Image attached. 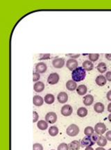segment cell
I'll use <instances>...</instances> for the list:
<instances>
[{"mask_svg":"<svg viewBox=\"0 0 111 150\" xmlns=\"http://www.w3.org/2000/svg\"><path fill=\"white\" fill-rule=\"evenodd\" d=\"M83 102L85 106H91L94 102V97L92 95H86L83 99Z\"/></svg>","mask_w":111,"mask_h":150,"instance_id":"12","label":"cell"},{"mask_svg":"<svg viewBox=\"0 0 111 150\" xmlns=\"http://www.w3.org/2000/svg\"><path fill=\"white\" fill-rule=\"evenodd\" d=\"M107 141L108 140L106 139V138L104 137V136H99L98 141L97 142V145L103 147L106 146L107 145Z\"/></svg>","mask_w":111,"mask_h":150,"instance_id":"24","label":"cell"},{"mask_svg":"<svg viewBox=\"0 0 111 150\" xmlns=\"http://www.w3.org/2000/svg\"><path fill=\"white\" fill-rule=\"evenodd\" d=\"M85 150H94L92 147H85Z\"/></svg>","mask_w":111,"mask_h":150,"instance_id":"41","label":"cell"},{"mask_svg":"<svg viewBox=\"0 0 111 150\" xmlns=\"http://www.w3.org/2000/svg\"><path fill=\"white\" fill-rule=\"evenodd\" d=\"M69 145L66 143H61L59 146H58L57 150H69Z\"/></svg>","mask_w":111,"mask_h":150,"instance_id":"29","label":"cell"},{"mask_svg":"<svg viewBox=\"0 0 111 150\" xmlns=\"http://www.w3.org/2000/svg\"><path fill=\"white\" fill-rule=\"evenodd\" d=\"M108 150H111V148H110V149H109Z\"/></svg>","mask_w":111,"mask_h":150,"instance_id":"44","label":"cell"},{"mask_svg":"<svg viewBox=\"0 0 111 150\" xmlns=\"http://www.w3.org/2000/svg\"><path fill=\"white\" fill-rule=\"evenodd\" d=\"M89 60L91 62H95L99 58V54H89Z\"/></svg>","mask_w":111,"mask_h":150,"instance_id":"28","label":"cell"},{"mask_svg":"<svg viewBox=\"0 0 111 150\" xmlns=\"http://www.w3.org/2000/svg\"><path fill=\"white\" fill-rule=\"evenodd\" d=\"M90 137L92 139V141H93L94 143H96L97 142V141H98L99 136V135L97 134V133H94V134L92 135V136H91Z\"/></svg>","mask_w":111,"mask_h":150,"instance_id":"34","label":"cell"},{"mask_svg":"<svg viewBox=\"0 0 111 150\" xmlns=\"http://www.w3.org/2000/svg\"><path fill=\"white\" fill-rule=\"evenodd\" d=\"M105 109V106L102 102H97L94 106V110L96 113H102Z\"/></svg>","mask_w":111,"mask_h":150,"instance_id":"17","label":"cell"},{"mask_svg":"<svg viewBox=\"0 0 111 150\" xmlns=\"http://www.w3.org/2000/svg\"><path fill=\"white\" fill-rule=\"evenodd\" d=\"M106 78L107 81H111V72H108L106 74Z\"/></svg>","mask_w":111,"mask_h":150,"instance_id":"36","label":"cell"},{"mask_svg":"<svg viewBox=\"0 0 111 150\" xmlns=\"http://www.w3.org/2000/svg\"><path fill=\"white\" fill-rule=\"evenodd\" d=\"M95 150H106V149H104V147H97Z\"/></svg>","mask_w":111,"mask_h":150,"instance_id":"42","label":"cell"},{"mask_svg":"<svg viewBox=\"0 0 111 150\" xmlns=\"http://www.w3.org/2000/svg\"><path fill=\"white\" fill-rule=\"evenodd\" d=\"M95 144V143L92 141L90 136H85L81 141V146L82 147H92Z\"/></svg>","mask_w":111,"mask_h":150,"instance_id":"4","label":"cell"},{"mask_svg":"<svg viewBox=\"0 0 111 150\" xmlns=\"http://www.w3.org/2000/svg\"><path fill=\"white\" fill-rule=\"evenodd\" d=\"M66 88L69 91H74L77 90V82H75L73 80H69L66 83Z\"/></svg>","mask_w":111,"mask_h":150,"instance_id":"14","label":"cell"},{"mask_svg":"<svg viewBox=\"0 0 111 150\" xmlns=\"http://www.w3.org/2000/svg\"><path fill=\"white\" fill-rule=\"evenodd\" d=\"M106 130V124H104V123H97V124H95V126H94V131L98 135L104 134V133H105Z\"/></svg>","mask_w":111,"mask_h":150,"instance_id":"3","label":"cell"},{"mask_svg":"<svg viewBox=\"0 0 111 150\" xmlns=\"http://www.w3.org/2000/svg\"><path fill=\"white\" fill-rule=\"evenodd\" d=\"M45 86H44V83L42 82V81H38L34 84V89L36 93H41L44 91Z\"/></svg>","mask_w":111,"mask_h":150,"instance_id":"15","label":"cell"},{"mask_svg":"<svg viewBox=\"0 0 111 150\" xmlns=\"http://www.w3.org/2000/svg\"><path fill=\"white\" fill-rule=\"evenodd\" d=\"M105 56H106V58L107 60H108V61H111V54H106Z\"/></svg>","mask_w":111,"mask_h":150,"instance_id":"39","label":"cell"},{"mask_svg":"<svg viewBox=\"0 0 111 150\" xmlns=\"http://www.w3.org/2000/svg\"><path fill=\"white\" fill-rule=\"evenodd\" d=\"M59 130L58 129L57 126H51L50 128L49 129V133L51 136L52 137H54V136H57L58 133H59Z\"/></svg>","mask_w":111,"mask_h":150,"instance_id":"26","label":"cell"},{"mask_svg":"<svg viewBox=\"0 0 111 150\" xmlns=\"http://www.w3.org/2000/svg\"><path fill=\"white\" fill-rule=\"evenodd\" d=\"M67 56H69V57H71V58H73V59H74V58H79V56H80V54H67Z\"/></svg>","mask_w":111,"mask_h":150,"instance_id":"37","label":"cell"},{"mask_svg":"<svg viewBox=\"0 0 111 150\" xmlns=\"http://www.w3.org/2000/svg\"><path fill=\"white\" fill-rule=\"evenodd\" d=\"M55 101V97L52 94H47L44 97V102L47 104H52Z\"/></svg>","mask_w":111,"mask_h":150,"instance_id":"22","label":"cell"},{"mask_svg":"<svg viewBox=\"0 0 111 150\" xmlns=\"http://www.w3.org/2000/svg\"><path fill=\"white\" fill-rule=\"evenodd\" d=\"M66 66H67V68L70 71H74V70L77 69L78 67H79V64H78V61L77 60L70 58V59L67 60V63H66Z\"/></svg>","mask_w":111,"mask_h":150,"instance_id":"8","label":"cell"},{"mask_svg":"<svg viewBox=\"0 0 111 150\" xmlns=\"http://www.w3.org/2000/svg\"><path fill=\"white\" fill-rule=\"evenodd\" d=\"M81 147V142L79 141H74L69 144V148L70 150H79Z\"/></svg>","mask_w":111,"mask_h":150,"instance_id":"19","label":"cell"},{"mask_svg":"<svg viewBox=\"0 0 111 150\" xmlns=\"http://www.w3.org/2000/svg\"><path fill=\"white\" fill-rule=\"evenodd\" d=\"M33 103L35 106H41L44 104V99L41 96L35 95L33 98Z\"/></svg>","mask_w":111,"mask_h":150,"instance_id":"16","label":"cell"},{"mask_svg":"<svg viewBox=\"0 0 111 150\" xmlns=\"http://www.w3.org/2000/svg\"><path fill=\"white\" fill-rule=\"evenodd\" d=\"M86 71L83 67H78L72 72V78L75 82H80L85 79Z\"/></svg>","mask_w":111,"mask_h":150,"instance_id":"1","label":"cell"},{"mask_svg":"<svg viewBox=\"0 0 111 150\" xmlns=\"http://www.w3.org/2000/svg\"><path fill=\"white\" fill-rule=\"evenodd\" d=\"M40 75L39 73L38 72H34L33 74V81H35V82H38V81L40 79Z\"/></svg>","mask_w":111,"mask_h":150,"instance_id":"31","label":"cell"},{"mask_svg":"<svg viewBox=\"0 0 111 150\" xmlns=\"http://www.w3.org/2000/svg\"><path fill=\"white\" fill-rule=\"evenodd\" d=\"M108 120L111 122V113L108 116Z\"/></svg>","mask_w":111,"mask_h":150,"instance_id":"43","label":"cell"},{"mask_svg":"<svg viewBox=\"0 0 111 150\" xmlns=\"http://www.w3.org/2000/svg\"><path fill=\"white\" fill-rule=\"evenodd\" d=\"M59 79H60V76H59V74L54 72L49 75L47 79V82L50 85H55L59 82Z\"/></svg>","mask_w":111,"mask_h":150,"instance_id":"5","label":"cell"},{"mask_svg":"<svg viewBox=\"0 0 111 150\" xmlns=\"http://www.w3.org/2000/svg\"><path fill=\"white\" fill-rule=\"evenodd\" d=\"M51 150H55V149H51Z\"/></svg>","mask_w":111,"mask_h":150,"instance_id":"45","label":"cell"},{"mask_svg":"<svg viewBox=\"0 0 111 150\" xmlns=\"http://www.w3.org/2000/svg\"><path fill=\"white\" fill-rule=\"evenodd\" d=\"M47 66L46 63L44 62H40L37 63L36 66V72L39 73V74H42V73H44L47 71Z\"/></svg>","mask_w":111,"mask_h":150,"instance_id":"10","label":"cell"},{"mask_svg":"<svg viewBox=\"0 0 111 150\" xmlns=\"http://www.w3.org/2000/svg\"><path fill=\"white\" fill-rule=\"evenodd\" d=\"M79 131H80L79 127L77 124H70L66 129V133L71 137H74V136H77L79 133Z\"/></svg>","mask_w":111,"mask_h":150,"instance_id":"2","label":"cell"},{"mask_svg":"<svg viewBox=\"0 0 111 150\" xmlns=\"http://www.w3.org/2000/svg\"><path fill=\"white\" fill-rule=\"evenodd\" d=\"M106 138L108 141H111V131H107V133H106Z\"/></svg>","mask_w":111,"mask_h":150,"instance_id":"35","label":"cell"},{"mask_svg":"<svg viewBox=\"0 0 111 150\" xmlns=\"http://www.w3.org/2000/svg\"><path fill=\"white\" fill-rule=\"evenodd\" d=\"M53 66L57 69H60L62 68L65 65V59L63 58H57L53 60L52 61Z\"/></svg>","mask_w":111,"mask_h":150,"instance_id":"9","label":"cell"},{"mask_svg":"<svg viewBox=\"0 0 111 150\" xmlns=\"http://www.w3.org/2000/svg\"><path fill=\"white\" fill-rule=\"evenodd\" d=\"M33 150H43V146L40 143H35L33 145Z\"/></svg>","mask_w":111,"mask_h":150,"instance_id":"30","label":"cell"},{"mask_svg":"<svg viewBox=\"0 0 111 150\" xmlns=\"http://www.w3.org/2000/svg\"><path fill=\"white\" fill-rule=\"evenodd\" d=\"M37 126L40 130H46L48 128V122L44 120H39L37 123Z\"/></svg>","mask_w":111,"mask_h":150,"instance_id":"21","label":"cell"},{"mask_svg":"<svg viewBox=\"0 0 111 150\" xmlns=\"http://www.w3.org/2000/svg\"><path fill=\"white\" fill-rule=\"evenodd\" d=\"M94 129L92 126H87L85 129H84V134L86 136H91L94 134Z\"/></svg>","mask_w":111,"mask_h":150,"instance_id":"27","label":"cell"},{"mask_svg":"<svg viewBox=\"0 0 111 150\" xmlns=\"http://www.w3.org/2000/svg\"><path fill=\"white\" fill-rule=\"evenodd\" d=\"M82 67L85 71H91L94 69V65L90 61H85L83 63Z\"/></svg>","mask_w":111,"mask_h":150,"instance_id":"18","label":"cell"},{"mask_svg":"<svg viewBox=\"0 0 111 150\" xmlns=\"http://www.w3.org/2000/svg\"><path fill=\"white\" fill-rule=\"evenodd\" d=\"M108 111L109 113H111V102L108 105Z\"/></svg>","mask_w":111,"mask_h":150,"instance_id":"40","label":"cell"},{"mask_svg":"<svg viewBox=\"0 0 111 150\" xmlns=\"http://www.w3.org/2000/svg\"><path fill=\"white\" fill-rule=\"evenodd\" d=\"M87 88L86 87L85 85H80L77 88V92L78 95H85L87 93Z\"/></svg>","mask_w":111,"mask_h":150,"instance_id":"20","label":"cell"},{"mask_svg":"<svg viewBox=\"0 0 111 150\" xmlns=\"http://www.w3.org/2000/svg\"><path fill=\"white\" fill-rule=\"evenodd\" d=\"M95 82L99 86H104L106 84L107 79L106 76H103V75H99L95 79Z\"/></svg>","mask_w":111,"mask_h":150,"instance_id":"13","label":"cell"},{"mask_svg":"<svg viewBox=\"0 0 111 150\" xmlns=\"http://www.w3.org/2000/svg\"><path fill=\"white\" fill-rule=\"evenodd\" d=\"M57 99L61 104H65L68 101V95L65 92H61L57 96Z\"/></svg>","mask_w":111,"mask_h":150,"instance_id":"11","label":"cell"},{"mask_svg":"<svg viewBox=\"0 0 111 150\" xmlns=\"http://www.w3.org/2000/svg\"><path fill=\"white\" fill-rule=\"evenodd\" d=\"M97 68V70H98L100 73H104L107 70V66L105 63L101 62L99 63Z\"/></svg>","mask_w":111,"mask_h":150,"instance_id":"25","label":"cell"},{"mask_svg":"<svg viewBox=\"0 0 111 150\" xmlns=\"http://www.w3.org/2000/svg\"><path fill=\"white\" fill-rule=\"evenodd\" d=\"M61 114H62L63 116H65V117L70 116L72 114L73 108L72 107V106H70V105L69 104L64 105V106H63L62 108H61Z\"/></svg>","mask_w":111,"mask_h":150,"instance_id":"6","label":"cell"},{"mask_svg":"<svg viewBox=\"0 0 111 150\" xmlns=\"http://www.w3.org/2000/svg\"><path fill=\"white\" fill-rule=\"evenodd\" d=\"M87 109L85 107H81L77 110V115L78 116L81 118H84L87 115Z\"/></svg>","mask_w":111,"mask_h":150,"instance_id":"23","label":"cell"},{"mask_svg":"<svg viewBox=\"0 0 111 150\" xmlns=\"http://www.w3.org/2000/svg\"><path fill=\"white\" fill-rule=\"evenodd\" d=\"M51 55L49 54H41L40 57L39 58L40 60H44V59H49L51 58Z\"/></svg>","mask_w":111,"mask_h":150,"instance_id":"33","label":"cell"},{"mask_svg":"<svg viewBox=\"0 0 111 150\" xmlns=\"http://www.w3.org/2000/svg\"><path fill=\"white\" fill-rule=\"evenodd\" d=\"M45 121L49 124H54L57 121V115L54 112H49L45 116Z\"/></svg>","mask_w":111,"mask_h":150,"instance_id":"7","label":"cell"},{"mask_svg":"<svg viewBox=\"0 0 111 150\" xmlns=\"http://www.w3.org/2000/svg\"><path fill=\"white\" fill-rule=\"evenodd\" d=\"M106 97L108 101H110L111 102V91H109L107 93V95H106Z\"/></svg>","mask_w":111,"mask_h":150,"instance_id":"38","label":"cell"},{"mask_svg":"<svg viewBox=\"0 0 111 150\" xmlns=\"http://www.w3.org/2000/svg\"><path fill=\"white\" fill-rule=\"evenodd\" d=\"M39 119V115L36 111H33V122H36Z\"/></svg>","mask_w":111,"mask_h":150,"instance_id":"32","label":"cell"}]
</instances>
